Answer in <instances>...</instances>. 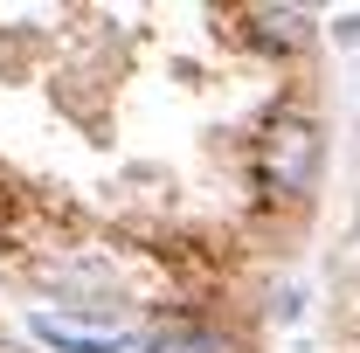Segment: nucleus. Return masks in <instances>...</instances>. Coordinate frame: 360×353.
I'll use <instances>...</instances> for the list:
<instances>
[{"mask_svg": "<svg viewBox=\"0 0 360 353\" xmlns=\"http://www.w3.org/2000/svg\"><path fill=\"white\" fill-rule=\"evenodd\" d=\"M312 174H319V132L305 118H277L264 139V180L277 194H305Z\"/></svg>", "mask_w": 360, "mask_h": 353, "instance_id": "f257e3e1", "label": "nucleus"}, {"mask_svg": "<svg viewBox=\"0 0 360 353\" xmlns=\"http://www.w3.org/2000/svg\"><path fill=\"white\" fill-rule=\"evenodd\" d=\"M146 353H215V333L208 326H194V319H174V326H160Z\"/></svg>", "mask_w": 360, "mask_h": 353, "instance_id": "f03ea898", "label": "nucleus"}]
</instances>
